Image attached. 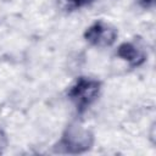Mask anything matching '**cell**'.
<instances>
[{"label": "cell", "instance_id": "6da1fadb", "mask_svg": "<svg viewBox=\"0 0 156 156\" xmlns=\"http://www.w3.org/2000/svg\"><path fill=\"white\" fill-rule=\"evenodd\" d=\"M101 90V83L94 78L79 77L69 87L67 96L74 105L78 113L85 112L99 98Z\"/></svg>", "mask_w": 156, "mask_h": 156}, {"label": "cell", "instance_id": "7a4b0ae2", "mask_svg": "<svg viewBox=\"0 0 156 156\" xmlns=\"http://www.w3.org/2000/svg\"><path fill=\"white\" fill-rule=\"evenodd\" d=\"M117 35H118L117 29L104 21L94 22L84 32L85 40L93 46H98V48L111 46L116 41Z\"/></svg>", "mask_w": 156, "mask_h": 156}, {"label": "cell", "instance_id": "3957f363", "mask_svg": "<svg viewBox=\"0 0 156 156\" xmlns=\"http://www.w3.org/2000/svg\"><path fill=\"white\" fill-rule=\"evenodd\" d=\"M91 135L77 127H69L60 140V146L66 147V152H80L91 144Z\"/></svg>", "mask_w": 156, "mask_h": 156}, {"label": "cell", "instance_id": "277c9868", "mask_svg": "<svg viewBox=\"0 0 156 156\" xmlns=\"http://www.w3.org/2000/svg\"><path fill=\"white\" fill-rule=\"evenodd\" d=\"M117 56L128 62L130 67H138L145 61V54L133 43H123L117 49Z\"/></svg>", "mask_w": 156, "mask_h": 156}, {"label": "cell", "instance_id": "5b68a950", "mask_svg": "<svg viewBox=\"0 0 156 156\" xmlns=\"http://www.w3.org/2000/svg\"><path fill=\"white\" fill-rule=\"evenodd\" d=\"M63 1L72 9H82L91 5L95 0H63Z\"/></svg>", "mask_w": 156, "mask_h": 156}, {"label": "cell", "instance_id": "8992f818", "mask_svg": "<svg viewBox=\"0 0 156 156\" xmlns=\"http://www.w3.org/2000/svg\"><path fill=\"white\" fill-rule=\"evenodd\" d=\"M138 5L145 10H149V9H152L154 5H155V0H136Z\"/></svg>", "mask_w": 156, "mask_h": 156}]
</instances>
